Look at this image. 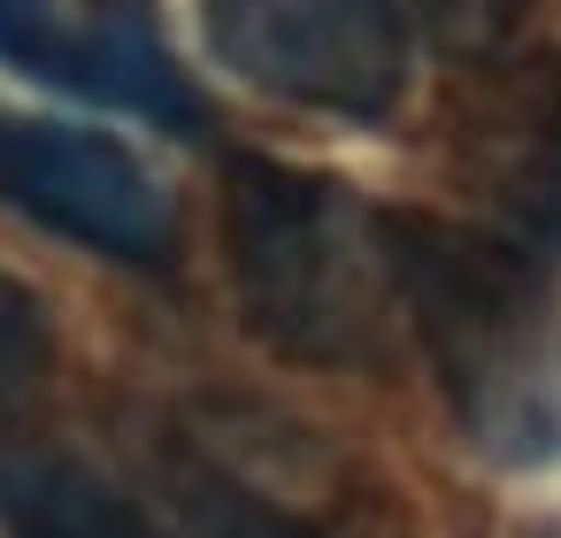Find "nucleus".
Listing matches in <instances>:
<instances>
[{
    "mask_svg": "<svg viewBox=\"0 0 561 538\" xmlns=\"http://www.w3.org/2000/svg\"><path fill=\"white\" fill-rule=\"evenodd\" d=\"M392 308L415 331L446 415L484 461L530 469L561 454V300L538 254L484 224L385 208Z\"/></svg>",
    "mask_w": 561,
    "mask_h": 538,
    "instance_id": "obj_1",
    "label": "nucleus"
},
{
    "mask_svg": "<svg viewBox=\"0 0 561 538\" xmlns=\"http://www.w3.org/2000/svg\"><path fill=\"white\" fill-rule=\"evenodd\" d=\"M224 262L262 346L308 369H369L400 323L385 208L354 185L239 154L224 178Z\"/></svg>",
    "mask_w": 561,
    "mask_h": 538,
    "instance_id": "obj_2",
    "label": "nucleus"
},
{
    "mask_svg": "<svg viewBox=\"0 0 561 538\" xmlns=\"http://www.w3.org/2000/svg\"><path fill=\"white\" fill-rule=\"evenodd\" d=\"M208 55L308 116L377 124L408 93V32L385 0H201Z\"/></svg>",
    "mask_w": 561,
    "mask_h": 538,
    "instance_id": "obj_3",
    "label": "nucleus"
},
{
    "mask_svg": "<svg viewBox=\"0 0 561 538\" xmlns=\"http://www.w3.org/2000/svg\"><path fill=\"white\" fill-rule=\"evenodd\" d=\"M0 208L131 270H162L178 254V216L147 178V162L78 124H39L0 108Z\"/></svg>",
    "mask_w": 561,
    "mask_h": 538,
    "instance_id": "obj_4",
    "label": "nucleus"
},
{
    "mask_svg": "<svg viewBox=\"0 0 561 538\" xmlns=\"http://www.w3.org/2000/svg\"><path fill=\"white\" fill-rule=\"evenodd\" d=\"M461 108V170L484 201V231L507 247L561 262V55L500 62Z\"/></svg>",
    "mask_w": 561,
    "mask_h": 538,
    "instance_id": "obj_5",
    "label": "nucleus"
},
{
    "mask_svg": "<svg viewBox=\"0 0 561 538\" xmlns=\"http://www.w3.org/2000/svg\"><path fill=\"white\" fill-rule=\"evenodd\" d=\"M0 523H9V538H178L147 500H131L78 454L0 461Z\"/></svg>",
    "mask_w": 561,
    "mask_h": 538,
    "instance_id": "obj_6",
    "label": "nucleus"
},
{
    "mask_svg": "<svg viewBox=\"0 0 561 538\" xmlns=\"http://www.w3.org/2000/svg\"><path fill=\"white\" fill-rule=\"evenodd\" d=\"M162 523L178 538H316L308 523H293L277 500H262L216 454H193V446L162 461Z\"/></svg>",
    "mask_w": 561,
    "mask_h": 538,
    "instance_id": "obj_7",
    "label": "nucleus"
},
{
    "mask_svg": "<svg viewBox=\"0 0 561 538\" xmlns=\"http://www.w3.org/2000/svg\"><path fill=\"white\" fill-rule=\"evenodd\" d=\"M385 9L408 32V47H431L446 62H492L523 32L530 0H385Z\"/></svg>",
    "mask_w": 561,
    "mask_h": 538,
    "instance_id": "obj_8",
    "label": "nucleus"
},
{
    "mask_svg": "<svg viewBox=\"0 0 561 538\" xmlns=\"http://www.w3.org/2000/svg\"><path fill=\"white\" fill-rule=\"evenodd\" d=\"M55 377V323H47V300L16 277H0V438H9L32 400L47 392Z\"/></svg>",
    "mask_w": 561,
    "mask_h": 538,
    "instance_id": "obj_9",
    "label": "nucleus"
},
{
    "mask_svg": "<svg viewBox=\"0 0 561 538\" xmlns=\"http://www.w3.org/2000/svg\"><path fill=\"white\" fill-rule=\"evenodd\" d=\"M62 55H70V24L55 0H0V62L62 85Z\"/></svg>",
    "mask_w": 561,
    "mask_h": 538,
    "instance_id": "obj_10",
    "label": "nucleus"
}]
</instances>
